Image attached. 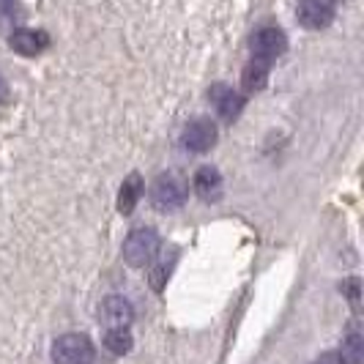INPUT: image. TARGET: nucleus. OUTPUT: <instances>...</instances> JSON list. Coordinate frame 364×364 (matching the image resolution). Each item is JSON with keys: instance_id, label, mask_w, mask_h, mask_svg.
Instances as JSON below:
<instances>
[{"instance_id": "obj_1", "label": "nucleus", "mask_w": 364, "mask_h": 364, "mask_svg": "<svg viewBox=\"0 0 364 364\" xmlns=\"http://www.w3.org/2000/svg\"><path fill=\"white\" fill-rule=\"evenodd\" d=\"M156 252H159V236L154 228H137L124 241V260L132 269L148 266L156 257Z\"/></svg>"}, {"instance_id": "obj_2", "label": "nucleus", "mask_w": 364, "mask_h": 364, "mask_svg": "<svg viewBox=\"0 0 364 364\" xmlns=\"http://www.w3.org/2000/svg\"><path fill=\"white\" fill-rule=\"evenodd\" d=\"M186 198H189V183L176 173H162V176H156V181L151 183V203L156 208H164V211L181 208Z\"/></svg>"}, {"instance_id": "obj_3", "label": "nucleus", "mask_w": 364, "mask_h": 364, "mask_svg": "<svg viewBox=\"0 0 364 364\" xmlns=\"http://www.w3.org/2000/svg\"><path fill=\"white\" fill-rule=\"evenodd\" d=\"M93 343L85 334H63L53 343L55 364H93Z\"/></svg>"}, {"instance_id": "obj_4", "label": "nucleus", "mask_w": 364, "mask_h": 364, "mask_svg": "<svg viewBox=\"0 0 364 364\" xmlns=\"http://www.w3.org/2000/svg\"><path fill=\"white\" fill-rule=\"evenodd\" d=\"M250 47H252V58L263 60V63H272L288 50V38L279 28H260L250 41Z\"/></svg>"}, {"instance_id": "obj_5", "label": "nucleus", "mask_w": 364, "mask_h": 364, "mask_svg": "<svg viewBox=\"0 0 364 364\" xmlns=\"http://www.w3.org/2000/svg\"><path fill=\"white\" fill-rule=\"evenodd\" d=\"M296 17L310 31H323L334 19V0H299Z\"/></svg>"}, {"instance_id": "obj_6", "label": "nucleus", "mask_w": 364, "mask_h": 364, "mask_svg": "<svg viewBox=\"0 0 364 364\" xmlns=\"http://www.w3.org/2000/svg\"><path fill=\"white\" fill-rule=\"evenodd\" d=\"M217 137H219L217 124L211 118H195V121H189L186 129H183V146L189 148V151H195V154H203V151L214 148Z\"/></svg>"}, {"instance_id": "obj_7", "label": "nucleus", "mask_w": 364, "mask_h": 364, "mask_svg": "<svg viewBox=\"0 0 364 364\" xmlns=\"http://www.w3.org/2000/svg\"><path fill=\"white\" fill-rule=\"evenodd\" d=\"M99 318L107 328H127L134 321V307L124 296H107L99 307Z\"/></svg>"}, {"instance_id": "obj_8", "label": "nucleus", "mask_w": 364, "mask_h": 364, "mask_svg": "<svg viewBox=\"0 0 364 364\" xmlns=\"http://www.w3.org/2000/svg\"><path fill=\"white\" fill-rule=\"evenodd\" d=\"M47 44H50V36H47L44 31H31V28L14 31L11 38H9V47H11L14 53L25 55V58H31V55H38L41 50H47Z\"/></svg>"}, {"instance_id": "obj_9", "label": "nucleus", "mask_w": 364, "mask_h": 364, "mask_svg": "<svg viewBox=\"0 0 364 364\" xmlns=\"http://www.w3.org/2000/svg\"><path fill=\"white\" fill-rule=\"evenodd\" d=\"M195 192L200 195L203 200H219V195H222V173L217 167L205 164L195 173Z\"/></svg>"}, {"instance_id": "obj_10", "label": "nucleus", "mask_w": 364, "mask_h": 364, "mask_svg": "<svg viewBox=\"0 0 364 364\" xmlns=\"http://www.w3.org/2000/svg\"><path fill=\"white\" fill-rule=\"evenodd\" d=\"M143 189H146V183H143V178H140L137 173H132L127 181L121 183V195H118V211H121L124 217H129V214L134 211L137 200L143 198Z\"/></svg>"}, {"instance_id": "obj_11", "label": "nucleus", "mask_w": 364, "mask_h": 364, "mask_svg": "<svg viewBox=\"0 0 364 364\" xmlns=\"http://www.w3.org/2000/svg\"><path fill=\"white\" fill-rule=\"evenodd\" d=\"M214 102H217V112L219 118H225V121H236L241 107H244V99L238 96L236 91H230V88H214Z\"/></svg>"}, {"instance_id": "obj_12", "label": "nucleus", "mask_w": 364, "mask_h": 364, "mask_svg": "<svg viewBox=\"0 0 364 364\" xmlns=\"http://www.w3.org/2000/svg\"><path fill=\"white\" fill-rule=\"evenodd\" d=\"M269 66L272 63H263V60H257V58H252V63L244 69V91H260L263 85H266V80H269Z\"/></svg>"}, {"instance_id": "obj_13", "label": "nucleus", "mask_w": 364, "mask_h": 364, "mask_svg": "<svg viewBox=\"0 0 364 364\" xmlns=\"http://www.w3.org/2000/svg\"><path fill=\"white\" fill-rule=\"evenodd\" d=\"M176 260H178V250H176V247H170V252H164V255L159 257V263H156L154 272H151V288H154V291H162L164 288V282H167V277L173 272Z\"/></svg>"}, {"instance_id": "obj_14", "label": "nucleus", "mask_w": 364, "mask_h": 364, "mask_svg": "<svg viewBox=\"0 0 364 364\" xmlns=\"http://www.w3.org/2000/svg\"><path fill=\"white\" fill-rule=\"evenodd\" d=\"M343 364H364V337L362 331H350L343 343V353H340Z\"/></svg>"}, {"instance_id": "obj_15", "label": "nucleus", "mask_w": 364, "mask_h": 364, "mask_svg": "<svg viewBox=\"0 0 364 364\" xmlns=\"http://www.w3.org/2000/svg\"><path fill=\"white\" fill-rule=\"evenodd\" d=\"M132 334H129L127 328H107V334H105V346H107L109 353H115V356H124L132 350Z\"/></svg>"}, {"instance_id": "obj_16", "label": "nucleus", "mask_w": 364, "mask_h": 364, "mask_svg": "<svg viewBox=\"0 0 364 364\" xmlns=\"http://www.w3.org/2000/svg\"><path fill=\"white\" fill-rule=\"evenodd\" d=\"M343 291L350 293V301L356 304V301H359V279H350V282H348V285L343 288Z\"/></svg>"}, {"instance_id": "obj_17", "label": "nucleus", "mask_w": 364, "mask_h": 364, "mask_svg": "<svg viewBox=\"0 0 364 364\" xmlns=\"http://www.w3.org/2000/svg\"><path fill=\"white\" fill-rule=\"evenodd\" d=\"M312 364H343V362H340V353H323V356H318Z\"/></svg>"}, {"instance_id": "obj_18", "label": "nucleus", "mask_w": 364, "mask_h": 364, "mask_svg": "<svg viewBox=\"0 0 364 364\" xmlns=\"http://www.w3.org/2000/svg\"><path fill=\"white\" fill-rule=\"evenodd\" d=\"M14 3H17V0H0V6H3V9H11Z\"/></svg>"}, {"instance_id": "obj_19", "label": "nucleus", "mask_w": 364, "mask_h": 364, "mask_svg": "<svg viewBox=\"0 0 364 364\" xmlns=\"http://www.w3.org/2000/svg\"><path fill=\"white\" fill-rule=\"evenodd\" d=\"M6 102V88H3V82H0V105Z\"/></svg>"}]
</instances>
